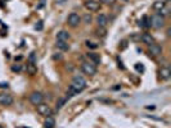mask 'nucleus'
<instances>
[{
    "label": "nucleus",
    "mask_w": 171,
    "mask_h": 128,
    "mask_svg": "<svg viewBox=\"0 0 171 128\" xmlns=\"http://www.w3.org/2000/svg\"><path fill=\"white\" fill-rule=\"evenodd\" d=\"M85 87H86V81H85L84 77H81V76H75L73 80H72V82H71V85H70V89H68V91H67V97L75 96L76 93L81 92Z\"/></svg>",
    "instance_id": "obj_1"
},
{
    "label": "nucleus",
    "mask_w": 171,
    "mask_h": 128,
    "mask_svg": "<svg viewBox=\"0 0 171 128\" xmlns=\"http://www.w3.org/2000/svg\"><path fill=\"white\" fill-rule=\"evenodd\" d=\"M149 23H151V27L158 30V28H162L165 26V18L160 14H155V15L151 17Z\"/></svg>",
    "instance_id": "obj_2"
},
{
    "label": "nucleus",
    "mask_w": 171,
    "mask_h": 128,
    "mask_svg": "<svg viewBox=\"0 0 171 128\" xmlns=\"http://www.w3.org/2000/svg\"><path fill=\"white\" fill-rule=\"evenodd\" d=\"M81 71L85 73V74H88V76H94L97 73V67L94 65L93 63H89V62H85L81 64Z\"/></svg>",
    "instance_id": "obj_3"
},
{
    "label": "nucleus",
    "mask_w": 171,
    "mask_h": 128,
    "mask_svg": "<svg viewBox=\"0 0 171 128\" xmlns=\"http://www.w3.org/2000/svg\"><path fill=\"white\" fill-rule=\"evenodd\" d=\"M84 6L86 8L89 12H98L100 9V3L97 0H85Z\"/></svg>",
    "instance_id": "obj_4"
},
{
    "label": "nucleus",
    "mask_w": 171,
    "mask_h": 128,
    "mask_svg": "<svg viewBox=\"0 0 171 128\" xmlns=\"http://www.w3.org/2000/svg\"><path fill=\"white\" fill-rule=\"evenodd\" d=\"M36 109H37V113L40 115H44V117H50L52 115V108H50L48 104H44V102H41V104L36 105Z\"/></svg>",
    "instance_id": "obj_5"
},
{
    "label": "nucleus",
    "mask_w": 171,
    "mask_h": 128,
    "mask_svg": "<svg viewBox=\"0 0 171 128\" xmlns=\"http://www.w3.org/2000/svg\"><path fill=\"white\" fill-rule=\"evenodd\" d=\"M42 100H44V95H42L41 92H39V91H33L30 95V102L32 105H35V106L41 104Z\"/></svg>",
    "instance_id": "obj_6"
},
{
    "label": "nucleus",
    "mask_w": 171,
    "mask_h": 128,
    "mask_svg": "<svg viewBox=\"0 0 171 128\" xmlns=\"http://www.w3.org/2000/svg\"><path fill=\"white\" fill-rule=\"evenodd\" d=\"M12 104H13V96L11 95V93H7V92L0 93V105L9 106Z\"/></svg>",
    "instance_id": "obj_7"
},
{
    "label": "nucleus",
    "mask_w": 171,
    "mask_h": 128,
    "mask_svg": "<svg viewBox=\"0 0 171 128\" xmlns=\"http://www.w3.org/2000/svg\"><path fill=\"white\" fill-rule=\"evenodd\" d=\"M80 22H81V18H80V15L77 13H71L67 18V23L70 24L71 27H77V26L80 24Z\"/></svg>",
    "instance_id": "obj_8"
},
{
    "label": "nucleus",
    "mask_w": 171,
    "mask_h": 128,
    "mask_svg": "<svg viewBox=\"0 0 171 128\" xmlns=\"http://www.w3.org/2000/svg\"><path fill=\"white\" fill-rule=\"evenodd\" d=\"M149 54L153 55V56H158L162 54V47L157 44H152L149 45Z\"/></svg>",
    "instance_id": "obj_9"
},
{
    "label": "nucleus",
    "mask_w": 171,
    "mask_h": 128,
    "mask_svg": "<svg viewBox=\"0 0 171 128\" xmlns=\"http://www.w3.org/2000/svg\"><path fill=\"white\" fill-rule=\"evenodd\" d=\"M140 40L143 41V44H145V45H152V44H155V39H153V36L151 35V33H143V35L140 36Z\"/></svg>",
    "instance_id": "obj_10"
},
{
    "label": "nucleus",
    "mask_w": 171,
    "mask_h": 128,
    "mask_svg": "<svg viewBox=\"0 0 171 128\" xmlns=\"http://www.w3.org/2000/svg\"><path fill=\"white\" fill-rule=\"evenodd\" d=\"M158 74H160V78H161L162 81H166V80L170 78L171 72H170V69H169L167 67H164V68H161V69H160Z\"/></svg>",
    "instance_id": "obj_11"
},
{
    "label": "nucleus",
    "mask_w": 171,
    "mask_h": 128,
    "mask_svg": "<svg viewBox=\"0 0 171 128\" xmlns=\"http://www.w3.org/2000/svg\"><path fill=\"white\" fill-rule=\"evenodd\" d=\"M70 33H68L67 31H64V30H62V31H59L58 33H57V41H64V42H67L68 40H70Z\"/></svg>",
    "instance_id": "obj_12"
},
{
    "label": "nucleus",
    "mask_w": 171,
    "mask_h": 128,
    "mask_svg": "<svg viewBox=\"0 0 171 128\" xmlns=\"http://www.w3.org/2000/svg\"><path fill=\"white\" fill-rule=\"evenodd\" d=\"M97 23H98V27H106L107 23H108V18L106 14H99L97 17Z\"/></svg>",
    "instance_id": "obj_13"
},
{
    "label": "nucleus",
    "mask_w": 171,
    "mask_h": 128,
    "mask_svg": "<svg viewBox=\"0 0 171 128\" xmlns=\"http://www.w3.org/2000/svg\"><path fill=\"white\" fill-rule=\"evenodd\" d=\"M88 58H89V60H91V63H93L94 65L100 64V56H99V54H95V53H88Z\"/></svg>",
    "instance_id": "obj_14"
},
{
    "label": "nucleus",
    "mask_w": 171,
    "mask_h": 128,
    "mask_svg": "<svg viewBox=\"0 0 171 128\" xmlns=\"http://www.w3.org/2000/svg\"><path fill=\"white\" fill-rule=\"evenodd\" d=\"M26 72L30 76H35L37 73V67H36V64L35 63H28L27 67H26Z\"/></svg>",
    "instance_id": "obj_15"
},
{
    "label": "nucleus",
    "mask_w": 171,
    "mask_h": 128,
    "mask_svg": "<svg viewBox=\"0 0 171 128\" xmlns=\"http://www.w3.org/2000/svg\"><path fill=\"white\" fill-rule=\"evenodd\" d=\"M55 126V119L50 115V117H46L45 119V122H44V127L45 128H54Z\"/></svg>",
    "instance_id": "obj_16"
},
{
    "label": "nucleus",
    "mask_w": 171,
    "mask_h": 128,
    "mask_svg": "<svg viewBox=\"0 0 171 128\" xmlns=\"http://www.w3.org/2000/svg\"><path fill=\"white\" fill-rule=\"evenodd\" d=\"M139 26L140 27H151V23H149V18L147 15H143L142 19L139 21Z\"/></svg>",
    "instance_id": "obj_17"
},
{
    "label": "nucleus",
    "mask_w": 171,
    "mask_h": 128,
    "mask_svg": "<svg viewBox=\"0 0 171 128\" xmlns=\"http://www.w3.org/2000/svg\"><path fill=\"white\" fill-rule=\"evenodd\" d=\"M57 47H58L59 50L66 51V50L70 49V45H68L67 42H64V41H57Z\"/></svg>",
    "instance_id": "obj_18"
},
{
    "label": "nucleus",
    "mask_w": 171,
    "mask_h": 128,
    "mask_svg": "<svg viewBox=\"0 0 171 128\" xmlns=\"http://www.w3.org/2000/svg\"><path fill=\"white\" fill-rule=\"evenodd\" d=\"M106 33H107L106 27H98V28L95 30V35H97L98 37H104Z\"/></svg>",
    "instance_id": "obj_19"
},
{
    "label": "nucleus",
    "mask_w": 171,
    "mask_h": 128,
    "mask_svg": "<svg viewBox=\"0 0 171 128\" xmlns=\"http://www.w3.org/2000/svg\"><path fill=\"white\" fill-rule=\"evenodd\" d=\"M165 6H166L165 2H155L153 3V9L155 10H161V9H164Z\"/></svg>",
    "instance_id": "obj_20"
},
{
    "label": "nucleus",
    "mask_w": 171,
    "mask_h": 128,
    "mask_svg": "<svg viewBox=\"0 0 171 128\" xmlns=\"http://www.w3.org/2000/svg\"><path fill=\"white\" fill-rule=\"evenodd\" d=\"M99 3H102V4H107V5H112V4H115L116 3V0H98Z\"/></svg>",
    "instance_id": "obj_21"
},
{
    "label": "nucleus",
    "mask_w": 171,
    "mask_h": 128,
    "mask_svg": "<svg viewBox=\"0 0 171 128\" xmlns=\"http://www.w3.org/2000/svg\"><path fill=\"white\" fill-rule=\"evenodd\" d=\"M64 102H66V99H59L57 102V109H61L64 105Z\"/></svg>",
    "instance_id": "obj_22"
},
{
    "label": "nucleus",
    "mask_w": 171,
    "mask_h": 128,
    "mask_svg": "<svg viewBox=\"0 0 171 128\" xmlns=\"http://www.w3.org/2000/svg\"><path fill=\"white\" fill-rule=\"evenodd\" d=\"M21 69H22L21 64H14V65H12V71H13V72H20Z\"/></svg>",
    "instance_id": "obj_23"
},
{
    "label": "nucleus",
    "mask_w": 171,
    "mask_h": 128,
    "mask_svg": "<svg viewBox=\"0 0 171 128\" xmlns=\"http://www.w3.org/2000/svg\"><path fill=\"white\" fill-rule=\"evenodd\" d=\"M91 19H93V18H91V15H90V14H85V15H84V21H85V23H88V24H89V23L91 22Z\"/></svg>",
    "instance_id": "obj_24"
},
{
    "label": "nucleus",
    "mask_w": 171,
    "mask_h": 128,
    "mask_svg": "<svg viewBox=\"0 0 171 128\" xmlns=\"http://www.w3.org/2000/svg\"><path fill=\"white\" fill-rule=\"evenodd\" d=\"M135 69L138 72H144V67L140 63H138V64H135Z\"/></svg>",
    "instance_id": "obj_25"
},
{
    "label": "nucleus",
    "mask_w": 171,
    "mask_h": 128,
    "mask_svg": "<svg viewBox=\"0 0 171 128\" xmlns=\"http://www.w3.org/2000/svg\"><path fill=\"white\" fill-rule=\"evenodd\" d=\"M86 46L88 47H91V49H97L98 47V45H95L94 42H91V41H86Z\"/></svg>",
    "instance_id": "obj_26"
},
{
    "label": "nucleus",
    "mask_w": 171,
    "mask_h": 128,
    "mask_svg": "<svg viewBox=\"0 0 171 128\" xmlns=\"http://www.w3.org/2000/svg\"><path fill=\"white\" fill-rule=\"evenodd\" d=\"M35 28H36V30H39V31H40V30H42V21H39V22L35 24Z\"/></svg>",
    "instance_id": "obj_27"
},
{
    "label": "nucleus",
    "mask_w": 171,
    "mask_h": 128,
    "mask_svg": "<svg viewBox=\"0 0 171 128\" xmlns=\"http://www.w3.org/2000/svg\"><path fill=\"white\" fill-rule=\"evenodd\" d=\"M30 63H35V53H31V55H30Z\"/></svg>",
    "instance_id": "obj_28"
},
{
    "label": "nucleus",
    "mask_w": 171,
    "mask_h": 128,
    "mask_svg": "<svg viewBox=\"0 0 171 128\" xmlns=\"http://www.w3.org/2000/svg\"><path fill=\"white\" fill-rule=\"evenodd\" d=\"M8 86H9V85H8V83H0V87H3V89H8Z\"/></svg>",
    "instance_id": "obj_29"
},
{
    "label": "nucleus",
    "mask_w": 171,
    "mask_h": 128,
    "mask_svg": "<svg viewBox=\"0 0 171 128\" xmlns=\"http://www.w3.org/2000/svg\"><path fill=\"white\" fill-rule=\"evenodd\" d=\"M126 47V41H122V47L121 49H125Z\"/></svg>",
    "instance_id": "obj_30"
},
{
    "label": "nucleus",
    "mask_w": 171,
    "mask_h": 128,
    "mask_svg": "<svg viewBox=\"0 0 171 128\" xmlns=\"http://www.w3.org/2000/svg\"><path fill=\"white\" fill-rule=\"evenodd\" d=\"M62 55H54V59H61Z\"/></svg>",
    "instance_id": "obj_31"
},
{
    "label": "nucleus",
    "mask_w": 171,
    "mask_h": 128,
    "mask_svg": "<svg viewBox=\"0 0 171 128\" xmlns=\"http://www.w3.org/2000/svg\"><path fill=\"white\" fill-rule=\"evenodd\" d=\"M0 128H3V127H2V126H0Z\"/></svg>",
    "instance_id": "obj_32"
},
{
    "label": "nucleus",
    "mask_w": 171,
    "mask_h": 128,
    "mask_svg": "<svg viewBox=\"0 0 171 128\" xmlns=\"http://www.w3.org/2000/svg\"><path fill=\"white\" fill-rule=\"evenodd\" d=\"M63 2H64V0H63Z\"/></svg>",
    "instance_id": "obj_33"
}]
</instances>
